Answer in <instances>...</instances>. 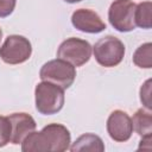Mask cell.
I'll return each mask as SVG.
<instances>
[{"label":"cell","mask_w":152,"mask_h":152,"mask_svg":"<svg viewBox=\"0 0 152 152\" xmlns=\"http://www.w3.org/2000/svg\"><path fill=\"white\" fill-rule=\"evenodd\" d=\"M71 135L61 124H49L39 132H31L21 141L23 152H63L69 150Z\"/></svg>","instance_id":"obj_1"},{"label":"cell","mask_w":152,"mask_h":152,"mask_svg":"<svg viewBox=\"0 0 152 152\" xmlns=\"http://www.w3.org/2000/svg\"><path fill=\"white\" fill-rule=\"evenodd\" d=\"M36 109L43 115L57 114L64 106V89L43 81L36 86L34 89Z\"/></svg>","instance_id":"obj_2"},{"label":"cell","mask_w":152,"mask_h":152,"mask_svg":"<svg viewBox=\"0 0 152 152\" xmlns=\"http://www.w3.org/2000/svg\"><path fill=\"white\" fill-rule=\"evenodd\" d=\"M96 62L104 68H113L121 63L125 56L124 43L113 36H106L99 39L93 46Z\"/></svg>","instance_id":"obj_3"},{"label":"cell","mask_w":152,"mask_h":152,"mask_svg":"<svg viewBox=\"0 0 152 152\" xmlns=\"http://www.w3.org/2000/svg\"><path fill=\"white\" fill-rule=\"evenodd\" d=\"M42 81L51 82L63 89H68L76 78V69L63 59H52L46 62L39 71Z\"/></svg>","instance_id":"obj_4"},{"label":"cell","mask_w":152,"mask_h":152,"mask_svg":"<svg viewBox=\"0 0 152 152\" xmlns=\"http://www.w3.org/2000/svg\"><path fill=\"white\" fill-rule=\"evenodd\" d=\"M91 51V45L87 40L70 37L61 43L57 50V57L74 66H82L90 59Z\"/></svg>","instance_id":"obj_5"},{"label":"cell","mask_w":152,"mask_h":152,"mask_svg":"<svg viewBox=\"0 0 152 152\" xmlns=\"http://www.w3.org/2000/svg\"><path fill=\"white\" fill-rule=\"evenodd\" d=\"M32 53V45L27 38L19 34L8 36L0 46V58L7 64H21Z\"/></svg>","instance_id":"obj_6"},{"label":"cell","mask_w":152,"mask_h":152,"mask_svg":"<svg viewBox=\"0 0 152 152\" xmlns=\"http://www.w3.org/2000/svg\"><path fill=\"white\" fill-rule=\"evenodd\" d=\"M135 4L132 0H114L108 10V20L119 32H129L135 28Z\"/></svg>","instance_id":"obj_7"},{"label":"cell","mask_w":152,"mask_h":152,"mask_svg":"<svg viewBox=\"0 0 152 152\" xmlns=\"http://www.w3.org/2000/svg\"><path fill=\"white\" fill-rule=\"evenodd\" d=\"M107 132L114 141H127L133 133V126L129 115L120 109L112 112L107 120Z\"/></svg>","instance_id":"obj_8"},{"label":"cell","mask_w":152,"mask_h":152,"mask_svg":"<svg viewBox=\"0 0 152 152\" xmlns=\"http://www.w3.org/2000/svg\"><path fill=\"white\" fill-rule=\"evenodd\" d=\"M71 24L78 31L87 33H100L106 28V24L100 15L89 8L76 10L71 15Z\"/></svg>","instance_id":"obj_9"},{"label":"cell","mask_w":152,"mask_h":152,"mask_svg":"<svg viewBox=\"0 0 152 152\" xmlns=\"http://www.w3.org/2000/svg\"><path fill=\"white\" fill-rule=\"evenodd\" d=\"M11 126H12V134H11V142L13 145H19L21 141L33 132L37 127L34 119L27 113H13L8 115Z\"/></svg>","instance_id":"obj_10"},{"label":"cell","mask_w":152,"mask_h":152,"mask_svg":"<svg viewBox=\"0 0 152 152\" xmlns=\"http://www.w3.org/2000/svg\"><path fill=\"white\" fill-rule=\"evenodd\" d=\"M71 152H83V151H91V152H103L104 144L102 139L94 134V133H86L78 137L75 142L69 147Z\"/></svg>","instance_id":"obj_11"},{"label":"cell","mask_w":152,"mask_h":152,"mask_svg":"<svg viewBox=\"0 0 152 152\" xmlns=\"http://www.w3.org/2000/svg\"><path fill=\"white\" fill-rule=\"evenodd\" d=\"M132 120L133 129L141 137H152V114L150 110H145L142 108L138 109Z\"/></svg>","instance_id":"obj_12"},{"label":"cell","mask_w":152,"mask_h":152,"mask_svg":"<svg viewBox=\"0 0 152 152\" xmlns=\"http://www.w3.org/2000/svg\"><path fill=\"white\" fill-rule=\"evenodd\" d=\"M151 11H152L151 1H142V2L138 4L135 6V12H134L135 26H139L145 30L151 28V26H152Z\"/></svg>","instance_id":"obj_13"},{"label":"cell","mask_w":152,"mask_h":152,"mask_svg":"<svg viewBox=\"0 0 152 152\" xmlns=\"http://www.w3.org/2000/svg\"><path fill=\"white\" fill-rule=\"evenodd\" d=\"M133 63L144 69L152 68V44L145 43L140 45L133 53Z\"/></svg>","instance_id":"obj_14"},{"label":"cell","mask_w":152,"mask_h":152,"mask_svg":"<svg viewBox=\"0 0 152 152\" xmlns=\"http://www.w3.org/2000/svg\"><path fill=\"white\" fill-rule=\"evenodd\" d=\"M11 134L12 126L8 116L0 115V147H4L8 142H11Z\"/></svg>","instance_id":"obj_15"},{"label":"cell","mask_w":152,"mask_h":152,"mask_svg":"<svg viewBox=\"0 0 152 152\" xmlns=\"http://www.w3.org/2000/svg\"><path fill=\"white\" fill-rule=\"evenodd\" d=\"M140 101L144 104V107L147 110L152 109V102H151V80L148 78L140 88Z\"/></svg>","instance_id":"obj_16"},{"label":"cell","mask_w":152,"mask_h":152,"mask_svg":"<svg viewBox=\"0 0 152 152\" xmlns=\"http://www.w3.org/2000/svg\"><path fill=\"white\" fill-rule=\"evenodd\" d=\"M17 0H0V18H6L15 8Z\"/></svg>","instance_id":"obj_17"},{"label":"cell","mask_w":152,"mask_h":152,"mask_svg":"<svg viewBox=\"0 0 152 152\" xmlns=\"http://www.w3.org/2000/svg\"><path fill=\"white\" fill-rule=\"evenodd\" d=\"M65 2H69V4H76V2H80L82 0H64Z\"/></svg>","instance_id":"obj_18"},{"label":"cell","mask_w":152,"mask_h":152,"mask_svg":"<svg viewBox=\"0 0 152 152\" xmlns=\"http://www.w3.org/2000/svg\"><path fill=\"white\" fill-rule=\"evenodd\" d=\"M1 38H2V30L0 28V42H1Z\"/></svg>","instance_id":"obj_19"}]
</instances>
